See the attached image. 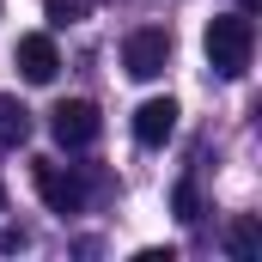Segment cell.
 Listing matches in <instances>:
<instances>
[{
    "label": "cell",
    "instance_id": "cell-10",
    "mask_svg": "<svg viewBox=\"0 0 262 262\" xmlns=\"http://www.w3.org/2000/svg\"><path fill=\"white\" fill-rule=\"evenodd\" d=\"M0 250H25V232H12V226H0Z\"/></svg>",
    "mask_w": 262,
    "mask_h": 262
},
{
    "label": "cell",
    "instance_id": "cell-3",
    "mask_svg": "<svg viewBox=\"0 0 262 262\" xmlns=\"http://www.w3.org/2000/svg\"><path fill=\"white\" fill-rule=\"evenodd\" d=\"M31 177H37V195L49 201V213H79V207H85V183H79V177H73V171H61V165H55V159H37V165H31Z\"/></svg>",
    "mask_w": 262,
    "mask_h": 262
},
{
    "label": "cell",
    "instance_id": "cell-7",
    "mask_svg": "<svg viewBox=\"0 0 262 262\" xmlns=\"http://www.w3.org/2000/svg\"><path fill=\"white\" fill-rule=\"evenodd\" d=\"M25 140H31V110L0 92V146H25Z\"/></svg>",
    "mask_w": 262,
    "mask_h": 262
},
{
    "label": "cell",
    "instance_id": "cell-2",
    "mask_svg": "<svg viewBox=\"0 0 262 262\" xmlns=\"http://www.w3.org/2000/svg\"><path fill=\"white\" fill-rule=\"evenodd\" d=\"M122 67H128L134 79H159V73L171 67V31H165V25H140V31H128Z\"/></svg>",
    "mask_w": 262,
    "mask_h": 262
},
{
    "label": "cell",
    "instance_id": "cell-5",
    "mask_svg": "<svg viewBox=\"0 0 262 262\" xmlns=\"http://www.w3.org/2000/svg\"><path fill=\"white\" fill-rule=\"evenodd\" d=\"M12 61H18V73H25L31 85H49V79H55V67H61V55H55V43L37 31V37H18Z\"/></svg>",
    "mask_w": 262,
    "mask_h": 262
},
{
    "label": "cell",
    "instance_id": "cell-6",
    "mask_svg": "<svg viewBox=\"0 0 262 262\" xmlns=\"http://www.w3.org/2000/svg\"><path fill=\"white\" fill-rule=\"evenodd\" d=\"M177 134V104L171 98H146L140 110H134V140L140 146H165Z\"/></svg>",
    "mask_w": 262,
    "mask_h": 262
},
{
    "label": "cell",
    "instance_id": "cell-11",
    "mask_svg": "<svg viewBox=\"0 0 262 262\" xmlns=\"http://www.w3.org/2000/svg\"><path fill=\"white\" fill-rule=\"evenodd\" d=\"M49 18H55V25H73V6H67V0H49Z\"/></svg>",
    "mask_w": 262,
    "mask_h": 262
},
{
    "label": "cell",
    "instance_id": "cell-1",
    "mask_svg": "<svg viewBox=\"0 0 262 262\" xmlns=\"http://www.w3.org/2000/svg\"><path fill=\"white\" fill-rule=\"evenodd\" d=\"M201 49H207V67H213L220 79H244V73H250V49H256V25H250L244 12H220V18L207 25Z\"/></svg>",
    "mask_w": 262,
    "mask_h": 262
},
{
    "label": "cell",
    "instance_id": "cell-9",
    "mask_svg": "<svg viewBox=\"0 0 262 262\" xmlns=\"http://www.w3.org/2000/svg\"><path fill=\"white\" fill-rule=\"evenodd\" d=\"M195 207H201V201H195V183H177V220H201Z\"/></svg>",
    "mask_w": 262,
    "mask_h": 262
},
{
    "label": "cell",
    "instance_id": "cell-4",
    "mask_svg": "<svg viewBox=\"0 0 262 262\" xmlns=\"http://www.w3.org/2000/svg\"><path fill=\"white\" fill-rule=\"evenodd\" d=\"M98 128H104V122H98V110H92L85 98H67V104H55V110H49V134L61 140L67 152L92 146V140H98Z\"/></svg>",
    "mask_w": 262,
    "mask_h": 262
},
{
    "label": "cell",
    "instance_id": "cell-12",
    "mask_svg": "<svg viewBox=\"0 0 262 262\" xmlns=\"http://www.w3.org/2000/svg\"><path fill=\"white\" fill-rule=\"evenodd\" d=\"M0 207H6V195H0Z\"/></svg>",
    "mask_w": 262,
    "mask_h": 262
},
{
    "label": "cell",
    "instance_id": "cell-8",
    "mask_svg": "<svg viewBox=\"0 0 262 262\" xmlns=\"http://www.w3.org/2000/svg\"><path fill=\"white\" fill-rule=\"evenodd\" d=\"M226 244H232V256H250V250H256V220H238V226L226 232Z\"/></svg>",
    "mask_w": 262,
    "mask_h": 262
}]
</instances>
